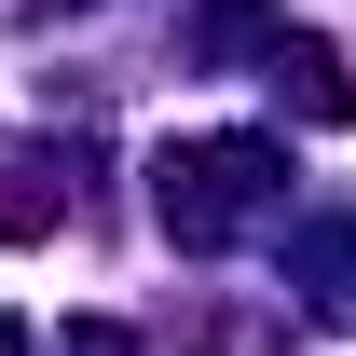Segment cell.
<instances>
[{
	"instance_id": "7a4b0ae2",
	"label": "cell",
	"mask_w": 356,
	"mask_h": 356,
	"mask_svg": "<svg viewBox=\"0 0 356 356\" xmlns=\"http://www.w3.org/2000/svg\"><path fill=\"white\" fill-rule=\"evenodd\" d=\"M55 206H69V192H55V165L28 151V137H0V247H28V233H55Z\"/></svg>"
},
{
	"instance_id": "3957f363",
	"label": "cell",
	"mask_w": 356,
	"mask_h": 356,
	"mask_svg": "<svg viewBox=\"0 0 356 356\" xmlns=\"http://www.w3.org/2000/svg\"><path fill=\"white\" fill-rule=\"evenodd\" d=\"M0 356H28V329H14V315H0Z\"/></svg>"
},
{
	"instance_id": "6da1fadb",
	"label": "cell",
	"mask_w": 356,
	"mask_h": 356,
	"mask_svg": "<svg viewBox=\"0 0 356 356\" xmlns=\"http://www.w3.org/2000/svg\"><path fill=\"white\" fill-rule=\"evenodd\" d=\"M151 178H165V233L178 247H220V233L274 192V151L261 137H192V151H165Z\"/></svg>"
}]
</instances>
